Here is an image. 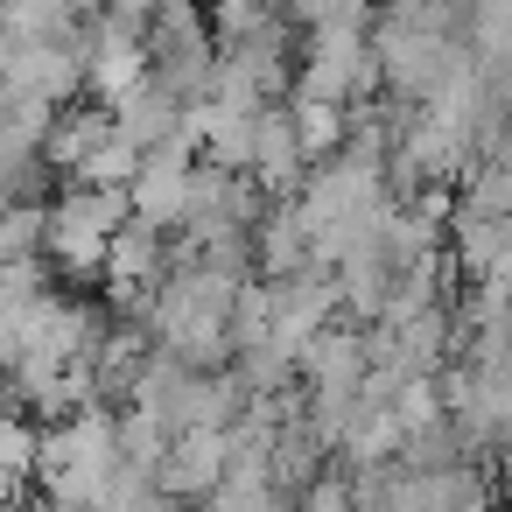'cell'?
<instances>
[{
    "instance_id": "cell-4",
    "label": "cell",
    "mask_w": 512,
    "mask_h": 512,
    "mask_svg": "<svg viewBox=\"0 0 512 512\" xmlns=\"http://www.w3.org/2000/svg\"><path fill=\"white\" fill-rule=\"evenodd\" d=\"M99 274H106V295H113L120 316H148L155 281L169 274V239H162V225H148V218L127 211V225L106 232V267H99Z\"/></svg>"
},
{
    "instance_id": "cell-16",
    "label": "cell",
    "mask_w": 512,
    "mask_h": 512,
    "mask_svg": "<svg viewBox=\"0 0 512 512\" xmlns=\"http://www.w3.org/2000/svg\"><path fill=\"white\" fill-rule=\"evenodd\" d=\"M134 169H141V148H134L127 134H106V141H99L78 169H64V176H71V183H113V190H127Z\"/></svg>"
},
{
    "instance_id": "cell-23",
    "label": "cell",
    "mask_w": 512,
    "mask_h": 512,
    "mask_svg": "<svg viewBox=\"0 0 512 512\" xmlns=\"http://www.w3.org/2000/svg\"><path fill=\"white\" fill-rule=\"evenodd\" d=\"M0 379H8V358H0Z\"/></svg>"
},
{
    "instance_id": "cell-1",
    "label": "cell",
    "mask_w": 512,
    "mask_h": 512,
    "mask_svg": "<svg viewBox=\"0 0 512 512\" xmlns=\"http://www.w3.org/2000/svg\"><path fill=\"white\" fill-rule=\"evenodd\" d=\"M113 463H120V442H113V414L99 400H85L36 442V477H43L50 505H99V484L113 477Z\"/></svg>"
},
{
    "instance_id": "cell-22",
    "label": "cell",
    "mask_w": 512,
    "mask_h": 512,
    "mask_svg": "<svg viewBox=\"0 0 512 512\" xmlns=\"http://www.w3.org/2000/svg\"><path fill=\"white\" fill-rule=\"evenodd\" d=\"M8 50H15V43H8V29H0V71H8Z\"/></svg>"
},
{
    "instance_id": "cell-9",
    "label": "cell",
    "mask_w": 512,
    "mask_h": 512,
    "mask_svg": "<svg viewBox=\"0 0 512 512\" xmlns=\"http://www.w3.org/2000/svg\"><path fill=\"white\" fill-rule=\"evenodd\" d=\"M127 211L148 218V225H162V232H176L183 211H190V162L141 155V169H134V183H127Z\"/></svg>"
},
{
    "instance_id": "cell-20",
    "label": "cell",
    "mask_w": 512,
    "mask_h": 512,
    "mask_svg": "<svg viewBox=\"0 0 512 512\" xmlns=\"http://www.w3.org/2000/svg\"><path fill=\"white\" fill-rule=\"evenodd\" d=\"M302 505H351V477H309Z\"/></svg>"
},
{
    "instance_id": "cell-15",
    "label": "cell",
    "mask_w": 512,
    "mask_h": 512,
    "mask_svg": "<svg viewBox=\"0 0 512 512\" xmlns=\"http://www.w3.org/2000/svg\"><path fill=\"white\" fill-rule=\"evenodd\" d=\"M169 421L155 414V407H141V400H127V414H113V442H120V463H134V470H155L162 463V449H169Z\"/></svg>"
},
{
    "instance_id": "cell-21",
    "label": "cell",
    "mask_w": 512,
    "mask_h": 512,
    "mask_svg": "<svg viewBox=\"0 0 512 512\" xmlns=\"http://www.w3.org/2000/svg\"><path fill=\"white\" fill-rule=\"evenodd\" d=\"M491 484H498V498H512V435L498 442V477H491Z\"/></svg>"
},
{
    "instance_id": "cell-11",
    "label": "cell",
    "mask_w": 512,
    "mask_h": 512,
    "mask_svg": "<svg viewBox=\"0 0 512 512\" xmlns=\"http://www.w3.org/2000/svg\"><path fill=\"white\" fill-rule=\"evenodd\" d=\"M176 127H183V99H176V92H162L155 78H148V85H134L127 99H113V134H127L141 155H148V148H162Z\"/></svg>"
},
{
    "instance_id": "cell-3",
    "label": "cell",
    "mask_w": 512,
    "mask_h": 512,
    "mask_svg": "<svg viewBox=\"0 0 512 512\" xmlns=\"http://www.w3.org/2000/svg\"><path fill=\"white\" fill-rule=\"evenodd\" d=\"M456 50H463L456 36H442V29H428V22H407V15H386V22L372 29L379 92H393L400 106H421V99L435 92V78L449 71Z\"/></svg>"
},
{
    "instance_id": "cell-2",
    "label": "cell",
    "mask_w": 512,
    "mask_h": 512,
    "mask_svg": "<svg viewBox=\"0 0 512 512\" xmlns=\"http://www.w3.org/2000/svg\"><path fill=\"white\" fill-rule=\"evenodd\" d=\"M288 92H309V99H372L379 92V64H372V36L365 22H309V43H302V64H295V85Z\"/></svg>"
},
{
    "instance_id": "cell-5",
    "label": "cell",
    "mask_w": 512,
    "mask_h": 512,
    "mask_svg": "<svg viewBox=\"0 0 512 512\" xmlns=\"http://www.w3.org/2000/svg\"><path fill=\"white\" fill-rule=\"evenodd\" d=\"M0 92L43 99V106L78 99V92H85V43H64V36L15 43V50H8V71H0Z\"/></svg>"
},
{
    "instance_id": "cell-6",
    "label": "cell",
    "mask_w": 512,
    "mask_h": 512,
    "mask_svg": "<svg viewBox=\"0 0 512 512\" xmlns=\"http://www.w3.org/2000/svg\"><path fill=\"white\" fill-rule=\"evenodd\" d=\"M246 176L267 197H295L302 190L309 155H302V134H295V113L288 106H260L253 113V162H246Z\"/></svg>"
},
{
    "instance_id": "cell-19",
    "label": "cell",
    "mask_w": 512,
    "mask_h": 512,
    "mask_svg": "<svg viewBox=\"0 0 512 512\" xmlns=\"http://www.w3.org/2000/svg\"><path fill=\"white\" fill-rule=\"evenodd\" d=\"M295 22H365L372 0H288Z\"/></svg>"
},
{
    "instance_id": "cell-18",
    "label": "cell",
    "mask_w": 512,
    "mask_h": 512,
    "mask_svg": "<svg viewBox=\"0 0 512 512\" xmlns=\"http://www.w3.org/2000/svg\"><path fill=\"white\" fill-rule=\"evenodd\" d=\"M36 442H43V428H29L22 414H0V477H36Z\"/></svg>"
},
{
    "instance_id": "cell-14",
    "label": "cell",
    "mask_w": 512,
    "mask_h": 512,
    "mask_svg": "<svg viewBox=\"0 0 512 512\" xmlns=\"http://www.w3.org/2000/svg\"><path fill=\"white\" fill-rule=\"evenodd\" d=\"M288 113H295V134H302V155H309V162H323V155H337V148H344V127H351L344 99L288 92Z\"/></svg>"
},
{
    "instance_id": "cell-7",
    "label": "cell",
    "mask_w": 512,
    "mask_h": 512,
    "mask_svg": "<svg viewBox=\"0 0 512 512\" xmlns=\"http://www.w3.org/2000/svg\"><path fill=\"white\" fill-rule=\"evenodd\" d=\"M225 456H232L225 428H176L169 449H162V463H155V477H162L169 498H204L225 477Z\"/></svg>"
},
{
    "instance_id": "cell-12",
    "label": "cell",
    "mask_w": 512,
    "mask_h": 512,
    "mask_svg": "<svg viewBox=\"0 0 512 512\" xmlns=\"http://www.w3.org/2000/svg\"><path fill=\"white\" fill-rule=\"evenodd\" d=\"M43 260H50V274H64V281H92V274L106 267V232L50 204V225H43Z\"/></svg>"
},
{
    "instance_id": "cell-10",
    "label": "cell",
    "mask_w": 512,
    "mask_h": 512,
    "mask_svg": "<svg viewBox=\"0 0 512 512\" xmlns=\"http://www.w3.org/2000/svg\"><path fill=\"white\" fill-rule=\"evenodd\" d=\"M253 267H260L267 281L309 267V225H302V204H295V197H274V211L253 218Z\"/></svg>"
},
{
    "instance_id": "cell-13",
    "label": "cell",
    "mask_w": 512,
    "mask_h": 512,
    "mask_svg": "<svg viewBox=\"0 0 512 512\" xmlns=\"http://www.w3.org/2000/svg\"><path fill=\"white\" fill-rule=\"evenodd\" d=\"M106 134H113V106H71V99H64V106L50 113V127H43V162H50V169H78Z\"/></svg>"
},
{
    "instance_id": "cell-8",
    "label": "cell",
    "mask_w": 512,
    "mask_h": 512,
    "mask_svg": "<svg viewBox=\"0 0 512 512\" xmlns=\"http://www.w3.org/2000/svg\"><path fill=\"white\" fill-rule=\"evenodd\" d=\"M295 365H302V386H309V393H358L372 351H365V330H337V323H323V330L302 344Z\"/></svg>"
},
{
    "instance_id": "cell-17",
    "label": "cell",
    "mask_w": 512,
    "mask_h": 512,
    "mask_svg": "<svg viewBox=\"0 0 512 512\" xmlns=\"http://www.w3.org/2000/svg\"><path fill=\"white\" fill-rule=\"evenodd\" d=\"M456 211L512 218V162H470V176H463V204H456Z\"/></svg>"
}]
</instances>
